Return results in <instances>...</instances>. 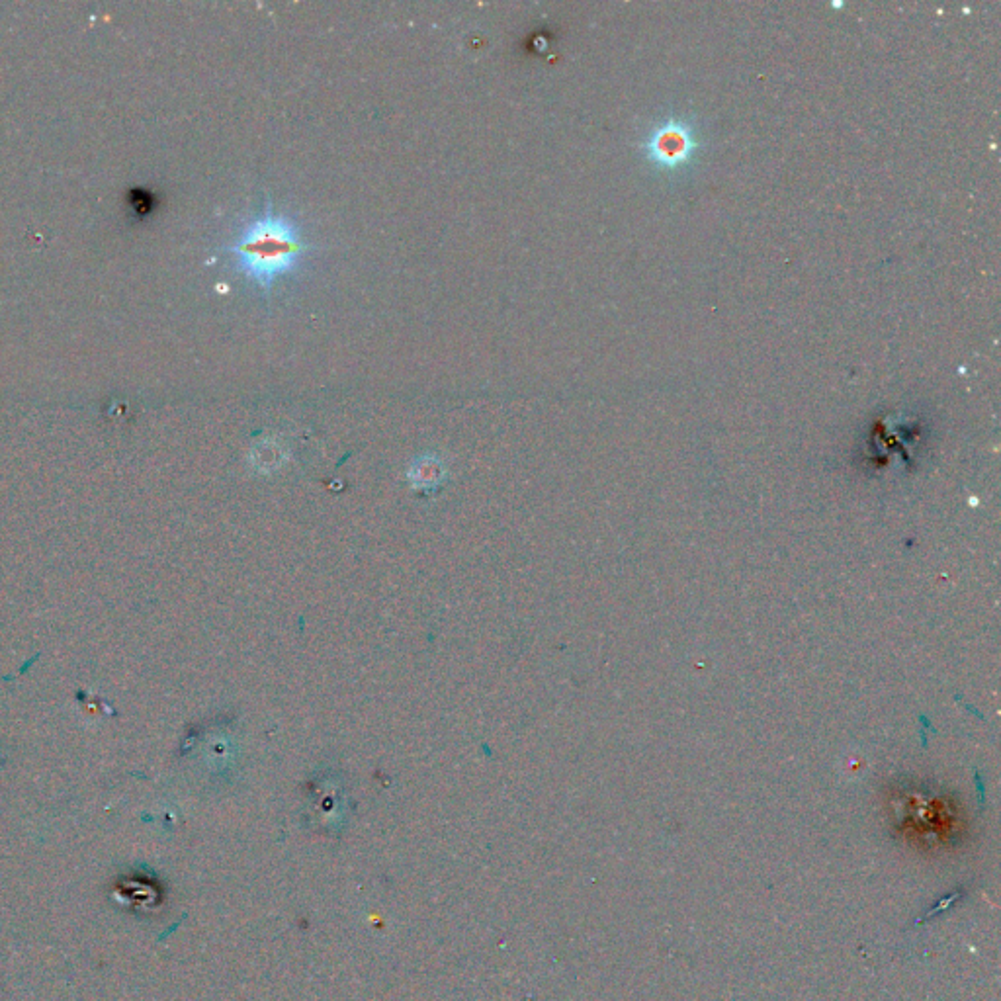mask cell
Segmentation results:
<instances>
[{"mask_svg":"<svg viewBox=\"0 0 1001 1001\" xmlns=\"http://www.w3.org/2000/svg\"><path fill=\"white\" fill-rule=\"evenodd\" d=\"M698 141L695 131L679 120H669L652 131L644 151L648 159L663 169H677L685 165L697 151Z\"/></svg>","mask_w":1001,"mask_h":1001,"instance_id":"obj_3","label":"cell"},{"mask_svg":"<svg viewBox=\"0 0 1001 1001\" xmlns=\"http://www.w3.org/2000/svg\"><path fill=\"white\" fill-rule=\"evenodd\" d=\"M307 245L298 225L268 204L264 214L251 219L237 241L229 247L235 264L257 288L270 290L274 282L304 259Z\"/></svg>","mask_w":1001,"mask_h":1001,"instance_id":"obj_2","label":"cell"},{"mask_svg":"<svg viewBox=\"0 0 1001 1001\" xmlns=\"http://www.w3.org/2000/svg\"><path fill=\"white\" fill-rule=\"evenodd\" d=\"M884 810L896 839L921 853H951L972 833L970 814L953 790L904 779L884 790Z\"/></svg>","mask_w":1001,"mask_h":1001,"instance_id":"obj_1","label":"cell"}]
</instances>
